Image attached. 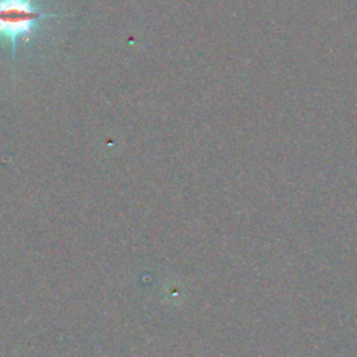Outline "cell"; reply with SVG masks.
Returning <instances> with one entry per match:
<instances>
[{
	"label": "cell",
	"instance_id": "obj_1",
	"mask_svg": "<svg viewBox=\"0 0 357 357\" xmlns=\"http://www.w3.org/2000/svg\"><path fill=\"white\" fill-rule=\"evenodd\" d=\"M63 17L68 15L43 11L33 0H0V39L10 43L14 59L18 43L33 36L42 21Z\"/></svg>",
	"mask_w": 357,
	"mask_h": 357
}]
</instances>
